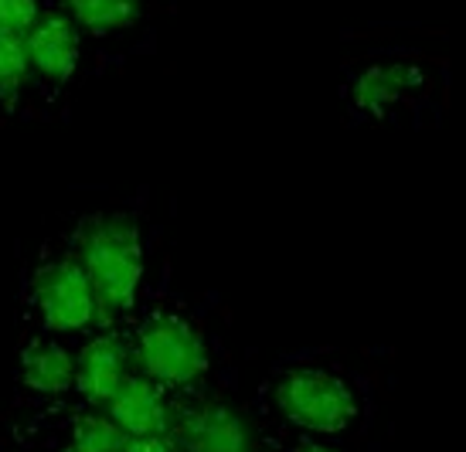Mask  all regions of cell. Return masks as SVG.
Instances as JSON below:
<instances>
[{"label": "cell", "instance_id": "1", "mask_svg": "<svg viewBox=\"0 0 466 452\" xmlns=\"http://www.w3.org/2000/svg\"><path fill=\"white\" fill-rule=\"evenodd\" d=\"M82 269L96 293V320H119L133 310L143 279L140 232L123 218H99L82 235Z\"/></svg>", "mask_w": 466, "mask_h": 452}, {"label": "cell", "instance_id": "2", "mask_svg": "<svg viewBox=\"0 0 466 452\" xmlns=\"http://www.w3.org/2000/svg\"><path fill=\"white\" fill-rule=\"evenodd\" d=\"M276 405L293 426L317 436H334L340 428H348L350 418L358 415V401L350 395V387L337 375H327L317 367L289 371L276 387Z\"/></svg>", "mask_w": 466, "mask_h": 452}, {"label": "cell", "instance_id": "3", "mask_svg": "<svg viewBox=\"0 0 466 452\" xmlns=\"http://www.w3.org/2000/svg\"><path fill=\"white\" fill-rule=\"evenodd\" d=\"M137 361L150 381L160 385H191L208 371L205 336L181 316L160 313L147 320L137 336Z\"/></svg>", "mask_w": 466, "mask_h": 452}, {"label": "cell", "instance_id": "4", "mask_svg": "<svg viewBox=\"0 0 466 452\" xmlns=\"http://www.w3.org/2000/svg\"><path fill=\"white\" fill-rule=\"evenodd\" d=\"M35 306L48 330L72 334L96 320V293L78 258H58L35 276Z\"/></svg>", "mask_w": 466, "mask_h": 452}, {"label": "cell", "instance_id": "5", "mask_svg": "<svg viewBox=\"0 0 466 452\" xmlns=\"http://www.w3.org/2000/svg\"><path fill=\"white\" fill-rule=\"evenodd\" d=\"M27 62L38 75L66 82L78 65V31L66 14H45L25 31Z\"/></svg>", "mask_w": 466, "mask_h": 452}, {"label": "cell", "instance_id": "6", "mask_svg": "<svg viewBox=\"0 0 466 452\" xmlns=\"http://www.w3.org/2000/svg\"><path fill=\"white\" fill-rule=\"evenodd\" d=\"M181 442L187 452H256L248 422L228 405H205L187 415Z\"/></svg>", "mask_w": 466, "mask_h": 452}, {"label": "cell", "instance_id": "7", "mask_svg": "<svg viewBox=\"0 0 466 452\" xmlns=\"http://www.w3.org/2000/svg\"><path fill=\"white\" fill-rule=\"evenodd\" d=\"M127 364L130 354L119 344L116 336H96L89 347L78 354L76 364V385L82 395L96 405H109L113 395L119 391V385L127 381Z\"/></svg>", "mask_w": 466, "mask_h": 452}, {"label": "cell", "instance_id": "8", "mask_svg": "<svg viewBox=\"0 0 466 452\" xmlns=\"http://www.w3.org/2000/svg\"><path fill=\"white\" fill-rule=\"evenodd\" d=\"M109 418L127 436H160L167 428V401L150 377H127L109 401Z\"/></svg>", "mask_w": 466, "mask_h": 452}, {"label": "cell", "instance_id": "9", "mask_svg": "<svg viewBox=\"0 0 466 452\" xmlns=\"http://www.w3.org/2000/svg\"><path fill=\"white\" fill-rule=\"evenodd\" d=\"M422 85V68L412 62H381L364 68L361 75L354 78L350 99L361 113H385L389 105L401 103L412 89Z\"/></svg>", "mask_w": 466, "mask_h": 452}, {"label": "cell", "instance_id": "10", "mask_svg": "<svg viewBox=\"0 0 466 452\" xmlns=\"http://www.w3.org/2000/svg\"><path fill=\"white\" fill-rule=\"evenodd\" d=\"M21 377L31 391L62 395L76 385V357L62 344H35L21 361Z\"/></svg>", "mask_w": 466, "mask_h": 452}, {"label": "cell", "instance_id": "11", "mask_svg": "<svg viewBox=\"0 0 466 452\" xmlns=\"http://www.w3.org/2000/svg\"><path fill=\"white\" fill-rule=\"evenodd\" d=\"M68 21L92 35H113L140 17V0H66Z\"/></svg>", "mask_w": 466, "mask_h": 452}, {"label": "cell", "instance_id": "12", "mask_svg": "<svg viewBox=\"0 0 466 452\" xmlns=\"http://www.w3.org/2000/svg\"><path fill=\"white\" fill-rule=\"evenodd\" d=\"M130 436L106 415H82L72 426V452H123Z\"/></svg>", "mask_w": 466, "mask_h": 452}, {"label": "cell", "instance_id": "13", "mask_svg": "<svg viewBox=\"0 0 466 452\" xmlns=\"http://www.w3.org/2000/svg\"><path fill=\"white\" fill-rule=\"evenodd\" d=\"M31 62L25 52V35H7L0 31V95H11L25 85Z\"/></svg>", "mask_w": 466, "mask_h": 452}, {"label": "cell", "instance_id": "14", "mask_svg": "<svg viewBox=\"0 0 466 452\" xmlns=\"http://www.w3.org/2000/svg\"><path fill=\"white\" fill-rule=\"evenodd\" d=\"M38 21V0H0V31L25 35Z\"/></svg>", "mask_w": 466, "mask_h": 452}, {"label": "cell", "instance_id": "15", "mask_svg": "<svg viewBox=\"0 0 466 452\" xmlns=\"http://www.w3.org/2000/svg\"><path fill=\"white\" fill-rule=\"evenodd\" d=\"M123 452H177V449L167 439H160V436H133Z\"/></svg>", "mask_w": 466, "mask_h": 452}, {"label": "cell", "instance_id": "16", "mask_svg": "<svg viewBox=\"0 0 466 452\" xmlns=\"http://www.w3.org/2000/svg\"><path fill=\"white\" fill-rule=\"evenodd\" d=\"M299 452H334V449H324V446H307V449H299Z\"/></svg>", "mask_w": 466, "mask_h": 452}]
</instances>
